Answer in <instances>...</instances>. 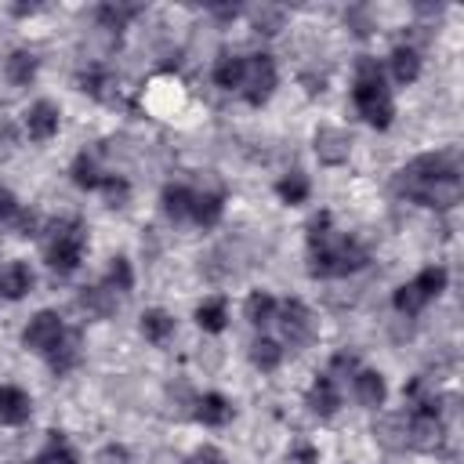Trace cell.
I'll return each mask as SVG.
<instances>
[{
	"instance_id": "1",
	"label": "cell",
	"mask_w": 464,
	"mask_h": 464,
	"mask_svg": "<svg viewBox=\"0 0 464 464\" xmlns=\"http://www.w3.org/2000/svg\"><path fill=\"white\" fill-rule=\"evenodd\" d=\"M395 192L402 199H413L420 207H435L446 210L453 203H460L464 181H460V163L453 152H428L410 160L399 174H395Z\"/></svg>"
},
{
	"instance_id": "2",
	"label": "cell",
	"mask_w": 464,
	"mask_h": 464,
	"mask_svg": "<svg viewBox=\"0 0 464 464\" xmlns=\"http://www.w3.org/2000/svg\"><path fill=\"white\" fill-rule=\"evenodd\" d=\"M366 265V246L334 228L330 210H319L308 221V276L312 279H341Z\"/></svg>"
},
{
	"instance_id": "3",
	"label": "cell",
	"mask_w": 464,
	"mask_h": 464,
	"mask_svg": "<svg viewBox=\"0 0 464 464\" xmlns=\"http://www.w3.org/2000/svg\"><path fill=\"white\" fill-rule=\"evenodd\" d=\"M352 102L359 109V116L384 130L392 127V116H395V102H392V91L384 83V69L377 65V58H359L355 65V83H352Z\"/></svg>"
},
{
	"instance_id": "4",
	"label": "cell",
	"mask_w": 464,
	"mask_h": 464,
	"mask_svg": "<svg viewBox=\"0 0 464 464\" xmlns=\"http://www.w3.org/2000/svg\"><path fill=\"white\" fill-rule=\"evenodd\" d=\"M87 250V228L76 218H58L44 236V261L54 276H72Z\"/></svg>"
},
{
	"instance_id": "5",
	"label": "cell",
	"mask_w": 464,
	"mask_h": 464,
	"mask_svg": "<svg viewBox=\"0 0 464 464\" xmlns=\"http://www.w3.org/2000/svg\"><path fill=\"white\" fill-rule=\"evenodd\" d=\"M446 268L442 265H428V268H420L410 283H402L399 290H395V297H392V304H395V312H402V315H417L431 297H439L442 290H446Z\"/></svg>"
},
{
	"instance_id": "6",
	"label": "cell",
	"mask_w": 464,
	"mask_h": 464,
	"mask_svg": "<svg viewBox=\"0 0 464 464\" xmlns=\"http://www.w3.org/2000/svg\"><path fill=\"white\" fill-rule=\"evenodd\" d=\"M279 76H276V62L268 54H246L243 58V80H239V94L250 105H265L276 91Z\"/></svg>"
},
{
	"instance_id": "7",
	"label": "cell",
	"mask_w": 464,
	"mask_h": 464,
	"mask_svg": "<svg viewBox=\"0 0 464 464\" xmlns=\"http://www.w3.org/2000/svg\"><path fill=\"white\" fill-rule=\"evenodd\" d=\"M69 334V326L62 323V315L58 312H36L29 323H25V330H22V344L29 348V352H36V355H51L58 344H62V337Z\"/></svg>"
},
{
	"instance_id": "8",
	"label": "cell",
	"mask_w": 464,
	"mask_h": 464,
	"mask_svg": "<svg viewBox=\"0 0 464 464\" xmlns=\"http://www.w3.org/2000/svg\"><path fill=\"white\" fill-rule=\"evenodd\" d=\"M276 319H279L283 341H286L290 348H301V344H308V341L315 337V323H312V312H308V304H304V301H297V297L283 301V304L276 308Z\"/></svg>"
},
{
	"instance_id": "9",
	"label": "cell",
	"mask_w": 464,
	"mask_h": 464,
	"mask_svg": "<svg viewBox=\"0 0 464 464\" xmlns=\"http://www.w3.org/2000/svg\"><path fill=\"white\" fill-rule=\"evenodd\" d=\"M446 442V424L439 413H413L410 410V428H406V450L435 453Z\"/></svg>"
},
{
	"instance_id": "10",
	"label": "cell",
	"mask_w": 464,
	"mask_h": 464,
	"mask_svg": "<svg viewBox=\"0 0 464 464\" xmlns=\"http://www.w3.org/2000/svg\"><path fill=\"white\" fill-rule=\"evenodd\" d=\"M58 123H62V112H58V105L47 102V98H40V102H33V105L25 109V134H29L33 141H51V138L58 134Z\"/></svg>"
},
{
	"instance_id": "11",
	"label": "cell",
	"mask_w": 464,
	"mask_h": 464,
	"mask_svg": "<svg viewBox=\"0 0 464 464\" xmlns=\"http://www.w3.org/2000/svg\"><path fill=\"white\" fill-rule=\"evenodd\" d=\"M304 402H308V410H312L315 417L330 420V417L341 410V388H337V377H330V373H319V377L312 381V388H308Z\"/></svg>"
},
{
	"instance_id": "12",
	"label": "cell",
	"mask_w": 464,
	"mask_h": 464,
	"mask_svg": "<svg viewBox=\"0 0 464 464\" xmlns=\"http://www.w3.org/2000/svg\"><path fill=\"white\" fill-rule=\"evenodd\" d=\"M29 417H33V399L14 384H0V428H18Z\"/></svg>"
},
{
	"instance_id": "13",
	"label": "cell",
	"mask_w": 464,
	"mask_h": 464,
	"mask_svg": "<svg viewBox=\"0 0 464 464\" xmlns=\"http://www.w3.org/2000/svg\"><path fill=\"white\" fill-rule=\"evenodd\" d=\"M348 149H352L348 130H341V127H319L315 130V156L323 163H330V167L344 163L348 160Z\"/></svg>"
},
{
	"instance_id": "14",
	"label": "cell",
	"mask_w": 464,
	"mask_h": 464,
	"mask_svg": "<svg viewBox=\"0 0 464 464\" xmlns=\"http://www.w3.org/2000/svg\"><path fill=\"white\" fill-rule=\"evenodd\" d=\"M29 290H33V268H29L25 261H7V265L0 268V297L18 301V297H25Z\"/></svg>"
},
{
	"instance_id": "15",
	"label": "cell",
	"mask_w": 464,
	"mask_h": 464,
	"mask_svg": "<svg viewBox=\"0 0 464 464\" xmlns=\"http://www.w3.org/2000/svg\"><path fill=\"white\" fill-rule=\"evenodd\" d=\"M352 392H355V399H359L362 406L377 410V406H384L388 384H384V377H381L377 370H355V377H352Z\"/></svg>"
},
{
	"instance_id": "16",
	"label": "cell",
	"mask_w": 464,
	"mask_h": 464,
	"mask_svg": "<svg viewBox=\"0 0 464 464\" xmlns=\"http://www.w3.org/2000/svg\"><path fill=\"white\" fill-rule=\"evenodd\" d=\"M196 420L207 424V428H221L232 420V402L221 395V392H207L196 399Z\"/></svg>"
},
{
	"instance_id": "17",
	"label": "cell",
	"mask_w": 464,
	"mask_h": 464,
	"mask_svg": "<svg viewBox=\"0 0 464 464\" xmlns=\"http://www.w3.org/2000/svg\"><path fill=\"white\" fill-rule=\"evenodd\" d=\"M221 210H225V196H221V192H210V188L196 192V188H192V210H188V218H192L196 225H203V228L218 225V221H221Z\"/></svg>"
},
{
	"instance_id": "18",
	"label": "cell",
	"mask_w": 464,
	"mask_h": 464,
	"mask_svg": "<svg viewBox=\"0 0 464 464\" xmlns=\"http://www.w3.org/2000/svg\"><path fill=\"white\" fill-rule=\"evenodd\" d=\"M141 334H145L149 344L163 348V344L174 337V315L163 312V308H145V312H141Z\"/></svg>"
},
{
	"instance_id": "19",
	"label": "cell",
	"mask_w": 464,
	"mask_h": 464,
	"mask_svg": "<svg viewBox=\"0 0 464 464\" xmlns=\"http://www.w3.org/2000/svg\"><path fill=\"white\" fill-rule=\"evenodd\" d=\"M406 428H410V413H388L373 424V435L388 450H406Z\"/></svg>"
},
{
	"instance_id": "20",
	"label": "cell",
	"mask_w": 464,
	"mask_h": 464,
	"mask_svg": "<svg viewBox=\"0 0 464 464\" xmlns=\"http://www.w3.org/2000/svg\"><path fill=\"white\" fill-rule=\"evenodd\" d=\"M33 464H80V457H76L72 442L65 439V431H47V442Z\"/></svg>"
},
{
	"instance_id": "21",
	"label": "cell",
	"mask_w": 464,
	"mask_h": 464,
	"mask_svg": "<svg viewBox=\"0 0 464 464\" xmlns=\"http://www.w3.org/2000/svg\"><path fill=\"white\" fill-rule=\"evenodd\" d=\"M388 65H392L395 83H413V80L420 76V54H417L410 44H399V47L388 54Z\"/></svg>"
},
{
	"instance_id": "22",
	"label": "cell",
	"mask_w": 464,
	"mask_h": 464,
	"mask_svg": "<svg viewBox=\"0 0 464 464\" xmlns=\"http://www.w3.org/2000/svg\"><path fill=\"white\" fill-rule=\"evenodd\" d=\"M308 192H312V181H308L304 170H290V174H283V178L276 181V196H279L283 203H290V207L304 203Z\"/></svg>"
},
{
	"instance_id": "23",
	"label": "cell",
	"mask_w": 464,
	"mask_h": 464,
	"mask_svg": "<svg viewBox=\"0 0 464 464\" xmlns=\"http://www.w3.org/2000/svg\"><path fill=\"white\" fill-rule=\"evenodd\" d=\"M196 323H199V330H207V334H221V330L228 326V304H225V297H207V301L196 308Z\"/></svg>"
},
{
	"instance_id": "24",
	"label": "cell",
	"mask_w": 464,
	"mask_h": 464,
	"mask_svg": "<svg viewBox=\"0 0 464 464\" xmlns=\"http://www.w3.org/2000/svg\"><path fill=\"white\" fill-rule=\"evenodd\" d=\"M76 362H80V334H76V330H69V334L62 337V344L47 355V366L62 377V373H69Z\"/></svg>"
},
{
	"instance_id": "25",
	"label": "cell",
	"mask_w": 464,
	"mask_h": 464,
	"mask_svg": "<svg viewBox=\"0 0 464 464\" xmlns=\"http://www.w3.org/2000/svg\"><path fill=\"white\" fill-rule=\"evenodd\" d=\"M250 362H254L257 370H265V373L276 370V366L283 362V344H279L276 337H265V334L254 337V341H250Z\"/></svg>"
},
{
	"instance_id": "26",
	"label": "cell",
	"mask_w": 464,
	"mask_h": 464,
	"mask_svg": "<svg viewBox=\"0 0 464 464\" xmlns=\"http://www.w3.org/2000/svg\"><path fill=\"white\" fill-rule=\"evenodd\" d=\"M36 54L33 51H11L7 54V62H4V72H7V80L11 83H18V87H25L33 76H36Z\"/></svg>"
},
{
	"instance_id": "27",
	"label": "cell",
	"mask_w": 464,
	"mask_h": 464,
	"mask_svg": "<svg viewBox=\"0 0 464 464\" xmlns=\"http://www.w3.org/2000/svg\"><path fill=\"white\" fill-rule=\"evenodd\" d=\"M276 308H279V301H276L268 290H254V294L246 297V304H243V312H246V319H250L254 326H268V323L276 319Z\"/></svg>"
},
{
	"instance_id": "28",
	"label": "cell",
	"mask_w": 464,
	"mask_h": 464,
	"mask_svg": "<svg viewBox=\"0 0 464 464\" xmlns=\"http://www.w3.org/2000/svg\"><path fill=\"white\" fill-rule=\"evenodd\" d=\"M80 304H83L91 315H109V312H116L120 297H116L109 286L94 283V286H83V294H80Z\"/></svg>"
},
{
	"instance_id": "29",
	"label": "cell",
	"mask_w": 464,
	"mask_h": 464,
	"mask_svg": "<svg viewBox=\"0 0 464 464\" xmlns=\"http://www.w3.org/2000/svg\"><path fill=\"white\" fill-rule=\"evenodd\" d=\"M72 181H76L80 188H87V192H98V188H102L105 174L98 170V163H94L91 152H80V156L72 160Z\"/></svg>"
},
{
	"instance_id": "30",
	"label": "cell",
	"mask_w": 464,
	"mask_h": 464,
	"mask_svg": "<svg viewBox=\"0 0 464 464\" xmlns=\"http://www.w3.org/2000/svg\"><path fill=\"white\" fill-rule=\"evenodd\" d=\"M192 210V188L188 185H167L163 188V214L174 221H185Z\"/></svg>"
},
{
	"instance_id": "31",
	"label": "cell",
	"mask_w": 464,
	"mask_h": 464,
	"mask_svg": "<svg viewBox=\"0 0 464 464\" xmlns=\"http://www.w3.org/2000/svg\"><path fill=\"white\" fill-rule=\"evenodd\" d=\"M239 80H243V58L239 54H221L214 62V83L225 87V91H239Z\"/></svg>"
},
{
	"instance_id": "32",
	"label": "cell",
	"mask_w": 464,
	"mask_h": 464,
	"mask_svg": "<svg viewBox=\"0 0 464 464\" xmlns=\"http://www.w3.org/2000/svg\"><path fill=\"white\" fill-rule=\"evenodd\" d=\"M102 286H109L116 297L130 294V286H134V272H130V261H127V257H112V265H109V272H105Z\"/></svg>"
},
{
	"instance_id": "33",
	"label": "cell",
	"mask_w": 464,
	"mask_h": 464,
	"mask_svg": "<svg viewBox=\"0 0 464 464\" xmlns=\"http://www.w3.org/2000/svg\"><path fill=\"white\" fill-rule=\"evenodd\" d=\"M134 14H138L134 4H102V7H98V22H102V29H123Z\"/></svg>"
},
{
	"instance_id": "34",
	"label": "cell",
	"mask_w": 464,
	"mask_h": 464,
	"mask_svg": "<svg viewBox=\"0 0 464 464\" xmlns=\"http://www.w3.org/2000/svg\"><path fill=\"white\" fill-rule=\"evenodd\" d=\"M76 80H80V91H87V94H94V98H109V94H105V87H112V76H109L102 65L83 69Z\"/></svg>"
},
{
	"instance_id": "35",
	"label": "cell",
	"mask_w": 464,
	"mask_h": 464,
	"mask_svg": "<svg viewBox=\"0 0 464 464\" xmlns=\"http://www.w3.org/2000/svg\"><path fill=\"white\" fill-rule=\"evenodd\" d=\"M254 25H257V33H279V25H283V7H257L254 11Z\"/></svg>"
},
{
	"instance_id": "36",
	"label": "cell",
	"mask_w": 464,
	"mask_h": 464,
	"mask_svg": "<svg viewBox=\"0 0 464 464\" xmlns=\"http://www.w3.org/2000/svg\"><path fill=\"white\" fill-rule=\"evenodd\" d=\"M98 192H105V203L109 207H123V199H127V181L123 178H116V174H105V181H102V188Z\"/></svg>"
},
{
	"instance_id": "37",
	"label": "cell",
	"mask_w": 464,
	"mask_h": 464,
	"mask_svg": "<svg viewBox=\"0 0 464 464\" xmlns=\"http://www.w3.org/2000/svg\"><path fill=\"white\" fill-rule=\"evenodd\" d=\"M94 464H130V453H127L120 442H109V446H102V450H98Z\"/></svg>"
},
{
	"instance_id": "38",
	"label": "cell",
	"mask_w": 464,
	"mask_h": 464,
	"mask_svg": "<svg viewBox=\"0 0 464 464\" xmlns=\"http://www.w3.org/2000/svg\"><path fill=\"white\" fill-rule=\"evenodd\" d=\"M188 464H228V460H225V453L218 446H199V450H192Z\"/></svg>"
},
{
	"instance_id": "39",
	"label": "cell",
	"mask_w": 464,
	"mask_h": 464,
	"mask_svg": "<svg viewBox=\"0 0 464 464\" xmlns=\"http://www.w3.org/2000/svg\"><path fill=\"white\" fill-rule=\"evenodd\" d=\"M18 210H22V203L14 199V192H7V188H0V225H11Z\"/></svg>"
},
{
	"instance_id": "40",
	"label": "cell",
	"mask_w": 464,
	"mask_h": 464,
	"mask_svg": "<svg viewBox=\"0 0 464 464\" xmlns=\"http://www.w3.org/2000/svg\"><path fill=\"white\" fill-rule=\"evenodd\" d=\"M294 457H297L301 464H315V450H312V446H297Z\"/></svg>"
}]
</instances>
